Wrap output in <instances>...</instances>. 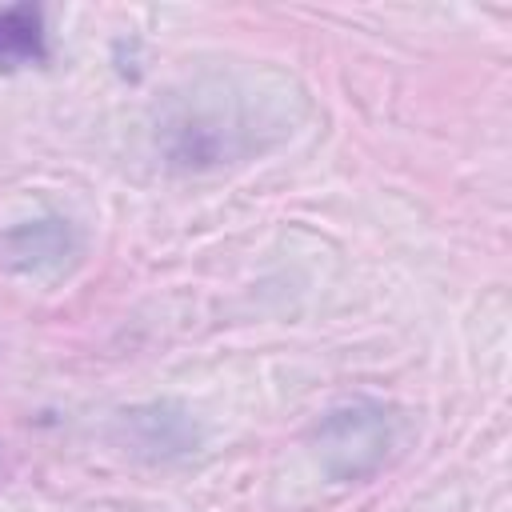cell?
Returning <instances> with one entry per match:
<instances>
[{"label": "cell", "instance_id": "cell-1", "mask_svg": "<svg viewBox=\"0 0 512 512\" xmlns=\"http://www.w3.org/2000/svg\"><path fill=\"white\" fill-rule=\"evenodd\" d=\"M256 100L264 96L260 92L252 96L232 80L196 84L188 96H176L156 132L168 164L184 172L220 168V164L244 160L248 152H260L264 132H272V140L292 132L288 116H260Z\"/></svg>", "mask_w": 512, "mask_h": 512}, {"label": "cell", "instance_id": "cell-2", "mask_svg": "<svg viewBox=\"0 0 512 512\" xmlns=\"http://www.w3.org/2000/svg\"><path fill=\"white\" fill-rule=\"evenodd\" d=\"M396 436H400V416L372 396H356V400L328 408L316 420L312 452L328 480L364 484L388 464Z\"/></svg>", "mask_w": 512, "mask_h": 512}, {"label": "cell", "instance_id": "cell-3", "mask_svg": "<svg viewBox=\"0 0 512 512\" xmlns=\"http://www.w3.org/2000/svg\"><path fill=\"white\" fill-rule=\"evenodd\" d=\"M80 256V236L64 216L20 220L0 232V264L16 276H56Z\"/></svg>", "mask_w": 512, "mask_h": 512}, {"label": "cell", "instance_id": "cell-4", "mask_svg": "<svg viewBox=\"0 0 512 512\" xmlns=\"http://www.w3.org/2000/svg\"><path fill=\"white\" fill-rule=\"evenodd\" d=\"M124 432H128V444L148 456V460H172V456H184L196 448L200 432H196V420L180 408V404H144V408H132L124 412Z\"/></svg>", "mask_w": 512, "mask_h": 512}, {"label": "cell", "instance_id": "cell-5", "mask_svg": "<svg viewBox=\"0 0 512 512\" xmlns=\"http://www.w3.org/2000/svg\"><path fill=\"white\" fill-rule=\"evenodd\" d=\"M48 64V28L40 4H8L0 8V72H20Z\"/></svg>", "mask_w": 512, "mask_h": 512}]
</instances>
